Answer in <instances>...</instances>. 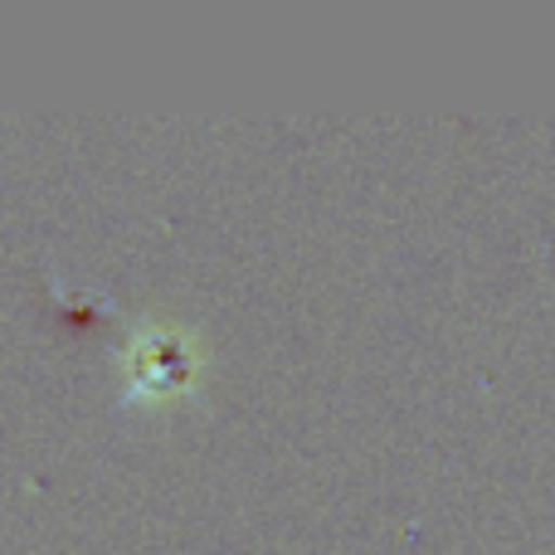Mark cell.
I'll list each match as a JSON object with an SVG mask.
<instances>
[{
  "instance_id": "1",
  "label": "cell",
  "mask_w": 555,
  "mask_h": 555,
  "mask_svg": "<svg viewBox=\"0 0 555 555\" xmlns=\"http://www.w3.org/2000/svg\"><path fill=\"white\" fill-rule=\"evenodd\" d=\"M117 365H122V385H127L122 404L162 410V404H176L201 390L205 341L195 326L176 322V317H162V312H146L127 326Z\"/></svg>"
}]
</instances>
